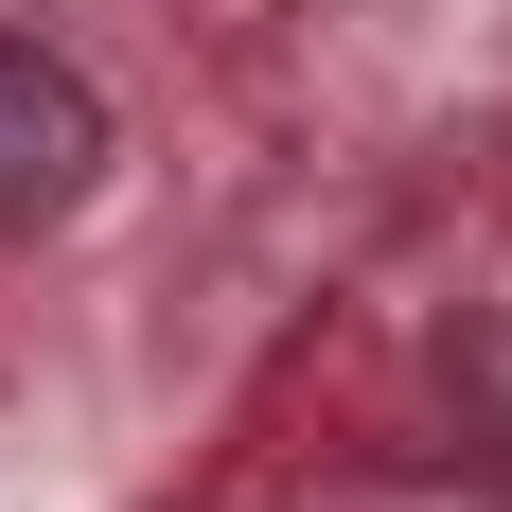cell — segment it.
Segmentation results:
<instances>
[{"mask_svg":"<svg viewBox=\"0 0 512 512\" xmlns=\"http://www.w3.org/2000/svg\"><path fill=\"white\" fill-rule=\"evenodd\" d=\"M106 177V89L71 71L53 36H18L0 18V248H36V230H71Z\"/></svg>","mask_w":512,"mask_h":512,"instance_id":"6da1fadb","label":"cell"}]
</instances>
